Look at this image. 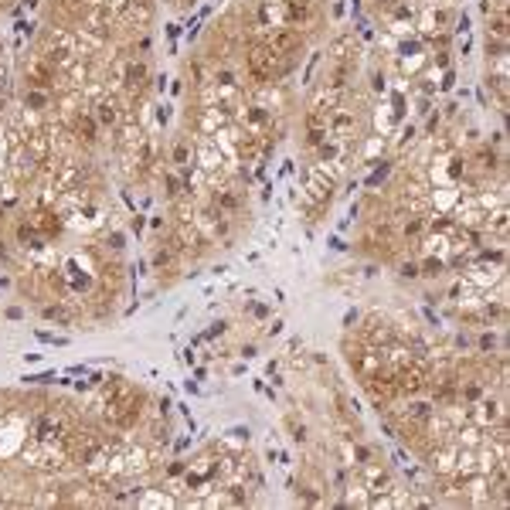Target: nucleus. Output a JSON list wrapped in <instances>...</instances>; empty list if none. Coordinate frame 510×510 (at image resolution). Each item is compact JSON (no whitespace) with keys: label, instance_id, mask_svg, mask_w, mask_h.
<instances>
[{"label":"nucleus","instance_id":"obj_1","mask_svg":"<svg viewBox=\"0 0 510 510\" xmlns=\"http://www.w3.org/2000/svg\"><path fill=\"white\" fill-rule=\"evenodd\" d=\"M357 470H360V487L371 493V497H378V493H391L398 487L395 476H391V470H388L384 463H378V459L364 463V466H357Z\"/></svg>","mask_w":510,"mask_h":510},{"label":"nucleus","instance_id":"obj_2","mask_svg":"<svg viewBox=\"0 0 510 510\" xmlns=\"http://www.w3.org/2000/svg\"><path fill=\"white\" fill-rule=\"evenodd\" d=\"M350 82H354V61H330V68L323 72V89L347 92Z\"/></svg>","mask_w":510,"mask_h":510},{"label":"nucleus","instance_id":"obj_3","mask_svg":"<svg viewBox=\"0 0 510 510\" xmlns=\"http://www.w3.org/2000/svg\"><path fill=\"white\" fill-rule=\"evenodd\" d=\"M269 48L272 51H279L286 58H296L303 51V38L296 27H283V31H272V38H269Z\"/></svg>","mask_w":510,"mask_h":510},{"label":"nucleus","instance_id":"obj_4","mask_svg":"<svg viewBox=\"0 0 510 510\" xmlns=\"http://www.w3.org/2000/svg\"><path fill=\"white\" fill-rule=\"evenodd\" d=\"M327 130H330V136H334V140H350V136H354V130H357V116L350 113V109H343V106H340L337 113H330Z\"/></svg>","mask_w":510,"mask_h":510},{"label":"nucleus","instance_id":"obj_5","mask_svg":"<svg viewBox=\"0 0 510 510\" xmlns=\"http://www.w3.org/2000/svg\"><path fill=\"white\" fill-rule=\"evenodd\" d=\"M283 7H286V24L296 27V31L313 20V3L310 0H283Z\"/></svg>","mask_w":510,"mask_h":510},{"label":"nucleus","instance_id":"obj_6","mask_svg":"<svg viewBox=\"0 0 510 510\" xmlns=\"http://www.w3.org/2000/svg\"><path fill=\"white\" fill-rule=\"evenodd\" d=\"M487 38H500V41H507L510 38V24H507V14H490L487 17Z\"/></svg>","mask_w":510,"mask_h":510},{"label":"nucleus","instance_id":"obj_7","mask_svg":"<svg viewBox=\"0 0 510 510\" xmlns=\"http://www.w3.org/2000/svg\"><path fill=\"white\" fill-rule=\"evenodd\" d=\"M446 272V259H422L418 262V279H439Z\"/></svg>","mask_w":510,"mask_h":510},{"label":"nucleus","instance_id":"obj_8","mask_svg":"<svg viewBox=\"0 0 510 510\" xmlns=\"http://www.w3.org/2000/svg\"><path fill=\"white\" fill-rule=\"evenodd\" d=\"M401 235H405V238H422V235H425V218H422V214H412V218L401 225Z\"/></svg>","mask_w":510,"mask_h":510},{"label":"nucleus","instance_id":"obj_9","mask_svg":"<svg viewBox=\"0 0 510 510\" xmlns=\"http://www.w3.org/2000/svg\"><path fill=\"white\" fill-rule=\"evenodd\" d=\"M350 449H354V470L374 459V453H371V446H364V442H357V439H350Z\"/></svg>","mask_w":510,"mask_h":510},{"label":"nucleus","instance_id":"obj_10","mask_svg":"<svg viewBox=\"0 0 510 510\" xmlns=\"http://www.w3.org/2000/svg\"><path fill=\"white\" fill-rule=\"evenodd\" d=\"M286 429H289V439H293V442H300V446L306 442V439H310V432H306V425H303V422H296L293 415L286 418Z\"/></svg>","mask_w":510,"mask_h":510},{"label":"nucleus","instance_id":"obj_11","mask_svg":"<svg viewBox=\"0 0 510 510\" xmlns=\"http://www.w3.org/2000/svg\"><path fill=\"white\" fill-rule=\"evenodd\" d=\"M99 123H102V126H113L116 123V102H109V99L99 102Z\"/></svg>","mask_w":510,"mask_h":510},{"label":"nucleus","instance_id":"obj_12","mask_svg":"<svg viewBox=\"0 0 510 510\" xmlns=\"http://www.w3.org/2000/svg\"><path fill=\"white\" fill-rule=\"evenodd\" d=\"M398 276H401V279H408V283H412V279H418V259H405V262L398 265Z\"/></svg>","mask_w":510,"mask_h":510},{"label":"nucleus","instance_id":"obj_13","mask_svg":"<svg viewBox=\"0 0 510 510\" xmlns=\"http://www.w3.org/2000/svg\"><path fill=\"white\" fill-rule=\"evenodd\" d=\"M500 55H507V41L487 38V61H490V58H500Z\"/></svg>","mask_w":510,"mask_h":510},{"label":"nucleus","instance_id":"obj_14","mask_svg":"<svg viewBox=\"0 0 510 510\" xmlns=\"http://www.w3.org/2000/svg\"><path fill=\"white\" fill-rule=\"evenodd\" d=\"M453 350H456V354H463V350H473V334L459 330V334L453 337Z\"/></svg>","mask_w":510,"mask_h":510},{"label":"nucleus","instance_id":"obj_15","mask_svg":"<svg viewBox=\"0 0 510 510\" xmlns=\"http://www.w3.org/2000/svg\"><path fill=\"white\" fill-rule=\"evenodd\" d=\"M51 99H48V92H27L24 95V106H34V109H44Z\"/></svg>","mask_w":510,"mask_h":510},{"label":"nucleus","instance_id":"obj_16","mask_svg":"<svg viewBox=\"0 0 510 510\" xmlns=\"http://www.w3.org/2000/svg\"><path fill=\"white\" fill-rule=\"evenodd\" d=\"M388 173H391V164H388V160H384V164H381V167L374 170V173H371V177H367V187H374V184H381V180H384V177H388Z\"/></svg>","mask_w":510,"mask_h":510},{"label":"nucleus","instance_id":"obj_17","mask_svg":"<svg viewBox=\"0 0 510 510\" xmlns=\"http://www.w3.org/2000/svg\"><path fill=\"white\" fill-rule=\"evenodd\" d=\"M170 262H173V252H170V248H157V252H153V265H157V269H164V265H170Z\"/></svg>","mask_w":510,"mask_h":510},{"label":"nucleus","instance_id":"obj_18","mask_svg":"<svg viewBox=\"0 0 510 510\" xmlns=\"http://www.w3.org/2000/svg\"><path fill=\"white\" fill-rule=\"evenodd\" d=\"M449 41H453V38H449V31H439V34H429V44H432V48H442V51L449 48Z\"/></svg>","mask_w":510,"mask_h":510},{"label":"nucleus","instance_id":"obj_19","mask_svg":"<svg viewBox=\"0 0 510 510\" xmlns=\"http://www.w3.org/2000/svg\"><path fill=\"white\" fill-rule=\"evenodd\" d=\"M378 150H384V140H381V136H371V143L364 147V160H371Z\"/></svg>","mask_w":510,"mask_h":510},{"label":"nucleus","instance_id":"obj_20","mask_svg":"<svg viewBox=\"0 0 510 510\" xmlns=\"http://www.w3.org/2000/svg\"><path fill=\"white\" fill-rule=\"evenodd\" d=\"M432 61H435V68H449L453 65V51H439Z\"/></svg>","mask_w":510,"mask_h":510},{"label":"nucleus","instance_id":"obj_21","mask_svg":"<svg viewBox=\"0 0 510 510\" xmlns=\"http://www.w3.org/2000/svg\"><path fill=\"white\" fill-rule=\"evenodd\" d=\"M78 133H85V140H95V136H92L95 123H92V119H78Z\"/></svg>","mask_w":510,"mask_h":510},{"label":"nucleus","instance_id":"obj_22","mask_svg":"<svg viewBox=\"0 0 510 510\" xmlns=\"http://www.w3.org/2000/svg\"><path fill=\"white\" fill-rule=\"evenodd\" d=\"M225 330H228V320H218V323H211V330H208V334H204V337H221V334H225Z\"/></svg>","mask_w":510,"mask_h":510},{"label":"nucleus","instance_id":"obj_23","mask_svg":"<svg viewBox=\"0 0 510 510\" xmlns=\"http://www.w3.org/2000/svg\"><path fill=\"white\" fill-rule=\"evenodd\" d=\"M439 126H442V116L435 113V116H429V123H425V133H432V136H435V133H439Z\"/></svg>","mask_w":510,"mask_h":510},{"label":"nucleus","instance_id":"obj_24","mask_svg":"<svg viewBox=\"0 0 510 510\" xmlns=\"http://www.w3.org/2000/svg\"><path fill=\"white\" fill-rule=\"evenodd\" d=\"M354 323H360V313H357V310H350V313L343 317V327H347V330H354Z\"/></svg>","mask_w":510,"mask_h":510},{"label":"nucleus","instance_id":"obj_25","mask_svg":"<svg viewBox=\"0 0 510 510\" xmlns=\"http://www.w3.org/2000/svg\"><path fill=\"white\" fill-rule=\"evenodd\" d=\"M265 334H269V337H279V334H283V320H272L269 327H265Z\"/></svg>","mask_w":510,"mask_h":510},{"label":"nucleus","instance_id":"obj_26","mask_svg":"<svg viewBox=\"0 0 510 510\" xmlns=\"http://www.w3.org/2000/svg\"><path fill=\"white\" fill-rule=\"evenodd\" d=\"M252 313H255V320H265V317H269V306H265V303H255Z\"/></svg>","mask_w":510,"mask_h":510},{"label":"nucleus","instance_id":"obj_27","mask_svg":"<svg viewBox=\"0 0 510 510\" xmlns=\"http://www.w3.org/2000/svg\"><path fill=\"white\" fill-rule=\"evenodd\" d=\"M415 126H405V130H401V147H405V143H412V140H415Z\"/></svg>","mask_w":510,"mask_h":510},{"label":"nucleus","instance_id":"obj_28","mask_svg":"<svg viewBox=\"0 0 510 510\" xmlns=\"http://www.w3.org/2000/svg\"><path fill=\"white\" fill-rule=\"evenodd\" d=\"M453 82H456V75H453V72H446V75H442V85H439V89H442V92H449V89H453Z\"/></svg>","mask_w":510,"mask_h":510},{"label":"nucleus","instance_id":"obj_29","mask_svg":"<svg viewBox=\"0 0 510 510\" xmlns=\"http://www.w3.org/2000/svg\"><path fill=\"white\" fill-rule=\"evenodd\" d=\"M371 85H374L378 92H384V75H381V72H374V75H371Z\"/></svg>","mask_w":510,"mask_h":510},{"label":"nucleus","instance_id":"obj_30","mask_svg":"<svg viewBox=\"0 0 510 510\" xmlns=\"http://www.w3.org/2000/svg\"><path fill=\"white\" fill-rule=\"evenodd\" d=\"M255 354H259V347H255V343H245V347H242V357H255Z\"/></svg>","mask_w":510,"mask_h":510},{"label":"nucleus","instance_id":"obj_31","mask_svg":"<svg viewBox=\"0 0 510 510\" xmlns=\"http://www.w3.org/2000/svg\"><path fill=\"white\" fill-rule=\"evenodd\" d=\"M173 160L184 164V160H187V147H177V150H173Z\"/></svg>","mask_w":510,"mask_h":510},{"label":"nucleus","instance_id":"obj_32","mask_svg":"<svg viewBox=\"0 0 510 510\" xmlns=\"http://www.w3.org/2000/svg\"><path fill=\"white\" fill-rule=\"evenodd\" d=\"M184 473V459H173V466H170V476H180Z\"/></svg>","mask_w":510,"mask_h":510},{"label":"nucleus","instance_id":"obj_33","mask_svg":"<svg viewBox=\"0 0 510 510\" xmlns=\"http://www.w3.org/2000/svg\"><path fill=\"white\" fill-rule=\"evenodd\" d=\"M330 245L337 248V252H343V248H347V245H343V238H337V235H334V238H330Z\"/></svg>","mask_w":510,"mask_h":510}]
</instances>
